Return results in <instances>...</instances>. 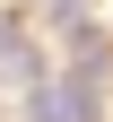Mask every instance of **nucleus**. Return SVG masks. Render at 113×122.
<instances>
[{
  "label": "nucleus",
  "instance_id": "1",
  "mask_svg": "<svg viewBox=\"0 0 113 122\" xmlns=\"http://www.w3.org/2000/svg\"><path fill=\"white\" fill-rule=\"evenodd\" d=\"M26 122H96V96L78 79H35V96H26Z\"/></svg>",
  "mask_w": 113,
  "mask_h": 122
}]
</instances>
